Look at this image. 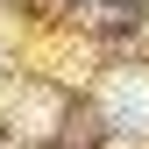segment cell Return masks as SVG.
<instances>
[{"instance_id":"6da1fadb","label":"cell","mask_w":149,"mask_h":149,"mask_svg":"<svg viewBox=\"0 0 149 149\" xmlns=\"http://www.w3.org/2000/svg\"><path fill=\"white\" fill-rule=\"evenodd\" d=\"M107 107H114V121L128 135H142L149 128V71H121V78L107 85Z\"/></svg>"}]
</instances>
